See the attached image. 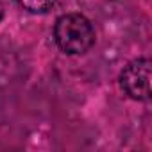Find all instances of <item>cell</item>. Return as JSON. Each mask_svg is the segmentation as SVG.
<instances>
[{
  "instance_id": "obj_1",
  "label": "cell",
  "mask_w": 152,
  "mask_h": 152,
  "mask_svg": "<svg viewBox=\"0 0 152 152\" xmlns=\"http://www.w3.org/2000/svg\"><path fill=\"white\" fill-rule=\"evenodd\" d=\"M56 47L66 56H83L90 52L97 41V32L91 20L77 11L57 16L52 27Z\"/></svg>"
},
{
  "instance_id": "obj_2",
  "label": "cell",
  "mask_w": 152,
  "mask_h": 152,
  "mask_svg": "<svg viewBox=\"0 0 152 152\" xmlns=\"http://www.w3.org/2000/svg\"><path fill=\"white\" fill-rule=\"evenodd\" d=\"M118 86L127 99L134 102H148L150 100V59L136 57L129 61L118 75Z\"/></svg>"
},
{
  "instance_id": "obj_3",
  "label": "cell",
  "mask_w": 152,
  "mask_h": 152,
  "mask_svg": "<svg viewBox=\"0 0 152 152\" xmlns=\"http://www.w3.org/2000/svg\"><path fill=\"white\" fill-rule=\"evenodd\" d=\"M15 2L31 15H45L56 6L57 0H15Z\"/></svg>"
},
{
  "instance_id": "obj_4",
  "label": "cell",
  "mask_w": 152,
  "mask_h": 152,
  "mask_svg": "<svg viewBox=\"0 0 152 152\" xmlns=\"http://www.w3.org/2000/svg\"><path fill=\"white\" fill-rule=\"evenodd\" d=\"M4 15H6V9H4V4H2V0H0V22L4 20Z\"/></svg>"
}]
</instances>
